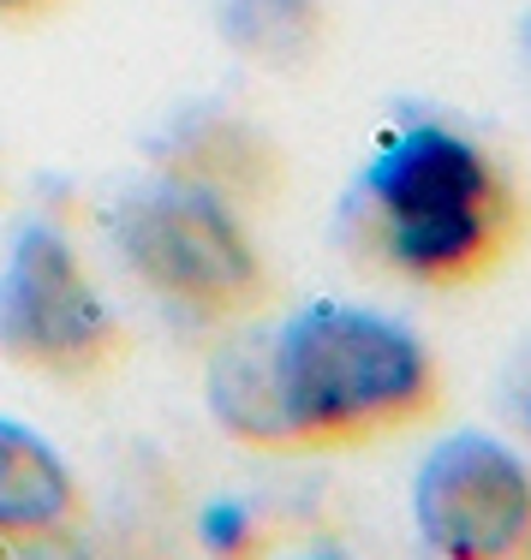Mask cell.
<instances>
[{"label":"cell","mask_w":531,"mask_h":560,"mask_svg":"<svg viewBox=\"0 0 531 560\" xmlns=\"http://www.w3.org/2000/svg\"><path fill=\"white\" fill-rule=\"evenodd\" d=\"M78 518V483L36 430L0 418V537L48 542Z\"/></svg>","instance_id":"7"},{"label":"cell","mask_w":531,"mask_h":560,"mask_svg":"<svg viewBox=\"0 0 531 560\" xmlns=\"http://www.w3.org/2000/svg\"><path fill=\"white\" fill-rule=\"evenodd\" d=\"M293 453L370 447L442 411V370L413 328L358 304H304L269 335Z\"/></svg>","instance_id":"2"},{"label":"cell","mask_w":531,"mask_h":560,"mask_svg":"<svg viewBox=\"0 0 531 560\" xmlns=\"http://www.w3.org/2000/svg\"><path fill=\"white\" fill-rule=\"evenodd\" d=\"M413 518L430 555L531 560V465L496 435H448L418 465Z\"/></svg>","instance_id":"5"},{"label":"cell","mask_w":531,"mask_h":560,"mask_svg":"<svg viewBox=\"0 0 531 560\" xmlns=\"http://www.w3.org/2000/svg\"><path fill=\"white\" fill-rule=\"evenodd\" d=\"M0 352L66 382L119 358V323L60 226H24L0 262Z\"/></svg>","instance_id":"4"},{"label":"cell","mask_w":531,"mask_h":560,"mask_svg":"<svg viewBox=\"0 0 531 560\" xmlns=\"http://www.w3.org/2000/svg\"><path fill=\"white\" fill-rule=\"evenodd\" d=\"M353 245L382 275L430 292L496 280L531 233L526 191L477 138L454 126H401L353 191Z\"/></svg>","instance_id":"1"},{"label":"cell","mask_w":531,"mask_h":560,"mask_svg":"<svg viewBox=\"0 0 531 560\" xmlns=\"http://www.w3.org/2000/svg\"><path fill=\"white\" fill-rule=\"evenodd\" d=\"M323 31L316 0H228V36L245 55L299 60Z\"/></svg>","instance_id":"9"},{"label":"cell","mask_w":531,"mask_h":560,"mask_svg":"<svg viewBox=\"0 0 531 560\" xmlns=\"http://www.w3.org/2000/svg\"><path fill=\"white\" fill-rule=\"evenodd\" d=\"M209 411L221 418V430L233 442H245L257 453H293L287 447V423H281L275 370H269V335L239 340L209 364Z\"/></svg>","instance_id":"8"},{"label":"cell","mask_w":531,"mask_h":560,"mask_svg":"<svg viewBox=\"0 0 531 560\" xmlns=\"http://www.w3.org/2000/svg\"><path fill=\"white\" fill-rule=\"evenodd\" d=\"M526 430H531V388H526Z\"/></svg>","instance_id":"12"},{"label":"cell","mask_w":531,"mask_h":560,"mask_svg":"<svg viewBox=\"0 0 531 560\" xmlns=\"http://www.w3.org/2000/svg\"><path fill=\"white\" fill-rule=\"evenodd\" d=\"M55 0H0V19H31V12H48Z\"/></svg>","instance_id":"10"},{"label":"cell","mask_w":531,"mask_h":560,"mask_svg":"<svg viewBox=\"0 0 531 560\" xmlns=\"http://www.w3.org/2000/svg\"><path fill=\"white\" fill-rule=\"evenodd\" d=\"M114 238L131 275L197 323H245L275 299V275L239 209L185 179L126 197Z\"/></svg>","instance_id":"3"},{"label":"cell","mask_w":531,"mask_h":560,"mask_svg":"<svg viewBox=\"0 0 531 560\" xmlns=\"http://www.w3.org/2000/svg\"><path fill=\"white\" fill-rule=\"evenodd\" d=\"M520 48H526V66H531V12H526V24H520Z\"/></svg>","instance_id":"11"},{"label":"cell","mask_w":531,"mask_h":560,"mask_svg":"<svg viewBox=\"0 0 531 560\" xmlns=\"http://www.w3.org/2000/svg\"><path fill=\"white\" fill-rule=\"evenodd\" d=\"M162 162H168V179H185L197 191H216L221 203L233 209H263L275 203L287 179V162L257 126L233 114H197L185 119L174 138L162 143Z\"/></svg>","instance_id":"6"}]
</instances>
